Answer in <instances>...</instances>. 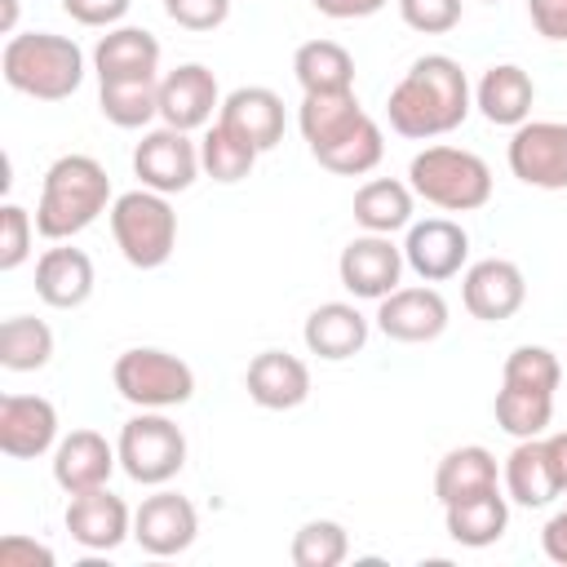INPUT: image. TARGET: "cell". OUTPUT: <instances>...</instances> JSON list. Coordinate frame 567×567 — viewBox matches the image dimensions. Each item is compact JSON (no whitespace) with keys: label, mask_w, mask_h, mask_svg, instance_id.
<instances>
[{"label":"cell","mask_w":567,"mask_h":567,"mask_svg":"<svg viewBox=\"0 0 567 567\" xmlns=\"http://www.w3.org/2000/svg\"><path fill=\"white\" fill-rule=\"evenodd\" d=\"M403 244H394L390 235H372V230H363V235H354L346 248H341V257H337V279H341V288L354 297V301H381V297H390L394 288H399V279H403Z\"/></svg>","instance_id":"10"},{"label":"cell","mask_w":567,"mask_h":567,"mask_svg":"<svg viewBox=\"0 0 567 567\" xmlns=\"http://www.w3.org/2000/svg\"><path fill=\"white\" fill-rule=\"evenodd\" d=\"M403 27L421 35H447L461 22V0H394Z\"/></svg>","instance_id":"39"},{"label":"cell","mask_w":567,"mask_h":567,"mask_svg":"<svg viewBox=\"0 0 567 567\" xmlns=\"http://www.w3.org/2000/svg\"><path fill=\"white\" fill-rule=\"evenodd\" d=\"M58 447V408L44 394L0 399V452L9 461H35Z\"/></svg>","instance_id":"16"},{"label":"cell","mask_w":567,"mask_h":567,"mask_svg":"<svg viewBox=\"0 0 567 567\" xmlns=\"http://www.w3.org/2000/svg\"><path fill=\"white\" fill-rule=\"evenodd\" d=\"M501 483H505V496L514 505H523V509H545L549 501H558V483H554V470H549L540 434L514 443V452L505 456Z\"/></svg>","instance_id":"27"},{"label":"cell","mask_w":567,"mask_h":567,"mask_svg":"<svg viewBox=\"0 0 567 567\" xmlns=\"http://www.w3.org/2000/svg\"><path fill=\"white\" fill-rule=\"evenodd\" d=\"M372 323L381 328V337L390 341H403V346H425L434 337H443L447 328V301L439 288H394L390 297L377 301V315Z\"/></svg>","instance_id":"15"},{"label":"cell","mask_w":567,"mask_h":567,"mask_svg":"<svg viewBox=\"0 0 567 567\" xmlns=\"http://www.w3.org/2000/svg\"><path fill=\"white\" fill-rule=\"evenodd\" d=\"M213 111H221V89L204 62H182L159 75V120L168 128H182V133L208 128Z\"/></svg>","instance_id":"12"},{"label":"cell","mask_w":567,"mask_h":567,"mask_svg":"<svg viewBox=\"0 0 567 567\" xmlns=\"http://www.w3.org/2000/svg\"><path fill=\"white\" fill-rule=\"evenodd\" d=\"M0 35H18V0H0Z\"/></svg>","instance_id":"47"},{"label":"cell","mask_w":567,"mask_h":567,"mask_svg":"<svg viewBox=\"0 0 567 567\" xmlns=\"http://www.w3.org/2000/svg\"><path fill=\"white\" fill-rule=\"evenodd\" d=\"M323 18H332V22H350V18H372V13H381L390 0H310Z\"/></svg>","instance_id":"45"},{"label":"cell","mask_w":567,"mask_h":567,"mask_svg":"<svg viewBox=\"0 0 567 567\" xmlns=\"http://www.w3.org/2000/svg\"><path fill=\"white\" fill-rule=\"evenodd\" d=\"M496 425L509 439H536L549 430L554 421V394H536V390H518V385H501L492 399Z\"/></svg>","instance_id":"35"},{"label":"cell","mask_w":567,"mask_h":567,"mask_svg":"<svg viewBox=\"0 0 567 567\" xmlns=\"http://www.w3.org/2000/svg\"><path fill=\"white\" fill-rule=\"evenodd\" d=\"M363 115L354 89H341V93H301V111H297V128L306 137V146H323L332 142L341 128H350L354 120Z\"/></svg>","instance_id":"32"},{"label":"cell","mask_w":567,"mask_h":567,"mask_svg":"<svg viewBox=\"0 0 567 567\" xmlns=\"http://www.w3.org/2000/svg\"><path fill=\"white\" fill-rule=\"evenodd\" d=\"M0 75L13 93L35 102H66L84 84V53L58 31H18L4 40Z\"/></svg>","instance_id":"3"},{"label":"cell","mask_w":567,"mask_h":567,"mask_svg":"<svg viewBox=\"0 0 567 567\" xmlns=\"http://www.w3.org/2000/svg\"><path fill=\"white\" fill-rule=\"evenodd\" d=\"M509 173L532 190H567V124L523 120L505 146Z\"/></svg>","instance_id":"8"},{"label":"cell","mask_w":567,"mask_h":567,"mask_svg":"<svg viewBox=\"0 0 567 567\" xmlns=\"http://www.w3.org/2000/svg\"><path fill=\"white\" fill-rule=\"evenodd\" d=\"M111 177L93 155H58L44 168L40 204H35V230L53 244L75 239L89 230L102 213H111Z\"/></svg>","instance_id":"2"},{"label":"cell","mask_w":567,"mask_h":567,"mask_svg":"<svg viewBox=\"0 0 567 567\" xmlns=\"http://www.w3.org/2000/svg\"><path fill=\"white\" fill-rule=\"evenodd\" d=\"M0 567H53V549L22 532H9L0 540Z\"/></svg>","instance_id":"42"},{"label":"cell","mask_w":567,"mask_h":567,"mask_svg":"<svg viewBox=\"0 0 567 567\" xmlns=\"http://www.w3.org/2000/svg\"><path fill=\"white\" fill-rule=\"evenodd\" d=\"M111 381L124 403L146 408V412H168L195 399V372L186 359L159 350V346H133L115 359Z\"/></svg>","instance_id":"6"},{"label":"cell","mask_w":567,"mask_h":567,"mask_svg":"<svg viewBox=\"0 0 567 567\" xmlns=\"http://www.w3.org/2000/svg\"><path fill=\"white\" fill-rule=\"evenodd\" d=\"M93 257L84 248H71L66 239L44 248L35 261V297L53 310H80L93 297Z\"/></svg>","instance_id":"20"},{"label":"cell","mask_w":567,"mask_h":567,"mask_svg":"<svg viewBox=\"0 0 567 567\" xmlns=\"http://www.w3.org/2000/svg\"><path fill=\"white\" fill-rule=\"evenodd\" d=\"M492 487H501V465L483 443H461V447L443 452V461L434 470L439 505H452V501H465V496H478Z\"/></svg>","instance_id":"26"},{"label":"cell","mask_w":567,"mask_h":567,"mask_svg":"<svg viewBox=\"0 0 567 567\" xmlns=\"http://www.w3.org/2000/svg\"><path fill=\"white\" fill-rule=\"evenodd\" d=\"M93 71L97 84L111 80H159V40L146 27H111L93 44Z\"/></svg>","instance_id":"22"},{"label":"cell","mask_w":567,"mask_h":567,"mask_svg":"<svg viewBox=\"0 0 567 567\" xmlns=\"http://www.w3.org/2000/svg\"><path fill=\"white\" fill-rule=\"evenodd\" d=\"M53 359V328L35 315H9L0 323V368L4 372H40Z\"/></svg>","instance_id":"31"},{"label":"cell","mask_w":567,"mask_h":567,"mask_svg":"<svg viewBox=\"0 0 567 567\" xmlns=\"http://www.w3.org/2000/svg\"><path fill=\"white\" fill-rule=\"evenodd\" d=\"M310 155L319 159V168H328V173H337V177H363V173H372V168L381 164L385 137H381V124L363 111L350 128H341L332 142L315 146Z\"/></svg>","instance_id":"28"},{"label":"cell","mask_w":567,"mask_h":567,"mask_svg":"<svg viewBox=\"0 0 567 567\" xmlns=\"http://www.w3.org/2000/svg\"><path fill=\"white\" fill-rule=\"evenodd\" d=\"M111 235L133 270H159L177 248V213L159 190H124L111 204Z\"/></svg>","instance_id":"5"},{"label":"cell","mask_w":567,"mask_h":567,"mask_svg":"<svg viewBox=\"0 0 567 567\" xmlns=\"http://www.w3.org/2000/svg\"><path fill=\"white\" fill-rule=\"evenodd\" d=\"M120 452L97 434V430H71L66 439H58L53 447V483L75 496V492H93L106 487V478L115 474Z\"/></svg>","instance_id":"21"},{"label":"cell","mask_w":567,"mask_h":567,"mask_svg":"<svg viewBox=\"0 0 567 567\" xmlns=\"http://www.w3.org/2000/svg\"><path fill=\"white\" fill-rule=\"evenodd\" d=\"M128 4H133V0H62V13H66L71 22H80V27H102V31H111V27H120V22L128 18Z\"/></svg>","instance_id":"41"},{"label":"cell","mask_w":567,"mask_h":567,"mask_svg":"<svg viewBox=\"0 0 567 567\" xmlns=\"http://www.w3.org/2000/svg\"><path fill=\"white\" fill-rule=\"evenodd\" d=\"M164 13L186 31H217L230 18V0H164Z\"/></svg>","instance_id":"40"},{"label":"cell","mask_w":567,"mask_h":567,"mask_svg":"<svg viewBox=\"0 0 567 567\" xmlns=\"http://www.w3.org/2000/svg\"><path fill=\"white\" fill-rule=\"evenodd\" d=\"M461 301L474 319L483 323H505L523 310L527 301V279L509 257H483L474 266H465L461 279Z\"/></svg>","instance_id":"14"},{"label":"cell","mask_w":567,"mask_h":567,"mask_svg":"<svg viewBox=\"0 0 567 567\" xmlns=\"http://www.w3.org/2000/svg\"><path fill=\"white\" fill-rule=\"evenodd\" d=\"M97 111L115 128H146L159 120V80H111L97 89Z\"/></svg>","instance_id":"33"},{"label":"cell","mask_w":567,"mask_h":567,"mask_svg":"<svg viewBox=\"0 0 567 567\" xmlns=\"http://www.w3.org/2000/svg\"><path fill=\"white\" fill-rule=\"evenodd\" d=\"M540 549H545V558H549V563L567 567V505H563V509H554V514H549V523L540 527Z\"/></svg>","instance_id":"44"},{"label":"cell","mask_w":567,"mask_h":567,"mask_svg":"<svg viewBox=\"0 0 567 567\" xmlns=\"http://www.w3.org/2000/svg\"><path fill=\"white\" fill-rule=\"evenodd\" d=\"M483 4H501V0H483Z\"/></svg>","instance_id":"48"},{"label":"cell","mask_w":567,"mask_h":567,"mask_svg":"<svg viewBox=\"0 0 567 567\" xmlns=\"http://www.w3.org/2000/svg\"><path fill=\"white\" fill-rule=\"evenodd\" d=\"M133 173L146 190H159V195H182L195 186V177L204 173L199 164V142H190V133L182 128H151L142 133V142L133 146Z\"/></svg>","instance_id":"9"},{"label":"cell","mask_w":567,"mask_h":567,"mask_svg":"<svg viewBox=\"0 0 567 567\" xmlns=\"http://www.w3.org/2000/svg\"><path fill=\"white\" fill-rule=\"evenodd\" d=\"M292 75L301 93H341L354 89V58L337 40H306L292 53Z\"/></svg>","instance_id":"30"},{"label":"cell","mask_w":567,"mask_h":567,"mask_svg":"<svg viewBox=\"0 0 567 567\" xmlns=\"http://www.w3.org/2000/svg\"><path fill=\"white\" fill-rule=\"evenodd\" d=\"M527 18L536 35H545L549 44H567V0H527Z\"/></svg>","instance_id":"43"},{"label":"cell","mask_w":567,"mask_h":567,"mask_svg":"<svg viewBox=\"0 0 567 567\" xmlns=\"http://www.w3.org/2000/svg\"><path fill=\"white\" fill-rule=\"evenodd\" d=\"M443 523H447V536L465 549H487L505 536L509 527V496L501 487L492 492H478V496H465V501H452L443 505Z\"/></svg>","instance_id":"25"},{"label":"cell","mask_w":567,"mask_h":567,"mask_svg":"<svg viewBox=\"0 0 567 567\" xmlns=\"http://www.w3.org/2000/svg\"><path fill=\"white\" fill-rule=\"evenodd\" d=\"M217 120L230 133H239L248 146H257L261 155L284 142V124H288L284 120V97L275 89H266V84H244V89L226 93Z\"/></svg>","instance_id":"19"},{"label":"cell","mask_w":567,"mask_h":567,"mask_svg":"<svg viewBox=\"0 0 567 567\" xmlns=\"http://www.w3.org/2000/svg\"><path fill=\"white\" fill-rule=\"evenodd\" d=\"M40 230H35V217L22 208V204H13V199H4L0 204V270L9 275V270H18L27 257H31V239H35Z\"/></svg>","instance_id":"38"},{"label":"cell","mask_w":567,"mask_h":567,"mask_svg":"<svg viewBox=\"0 0 567 567\" xmlns=\"http://www.w3.org/2000/svg\"><path fill=\"white\" fill-rule=\"evenodd\" d=\"M540 439H545V456H549L558 496H567V430H554V434H540Z\"/></svg>","instance_id":"46"},{"label":"cell","mask_w":567,"mask_h":567,"mask_svg":"<svg viewBox=\"0 0 567 567\" xmlns=\"http://www.w3.org/2000/svg\"><path fill=\"white\" fill-rule=\"evenodd\" d=\"M199 536V514L182 492H151L142 496V505L133 509V540L151 554V558H173L186 554Z\"/></svg>","instance_id":"11"},{"label":"cell","mask_w":567,"mask_h":567,"mask_svg":"<svg viewBox=\"0 0 567 567\" xmlns=\"http://www.w3.org/2000/svg\"><path fill=\"white\" fill-rule=\"evenodd\" d=\"M244 390L266 412H292L310 399V368L288 350H261L244 372Z\"/></svg>","instance_id":"18"},{"label":"cell","mask_w":567,"mask_h":567,"mask_svg":"<svg viewBox=\"0 0 567 567\" xmlns=\"http://www.w3.org/2000/svg\"><path fill=\"white\" fill-rule=\"evenodd\" d=\"M532 102H536V84L518 62H496L474 84V106L496 128H518L523 120H532Z\"/></svg>","instance_id":"24"},{"label":"cell","mask_w":567,"mask_h":567,"mask_svg":"<svg viewBox=\"0 0 567 567\" xmlns=\"http://www.w3.org/2000/svg\"><path fill=\"white\" fill-rule=\"evenodd\" d=\"M350 554V536L337 518H310L292 532V545H288V558L292 567H337L346 563Z\"/></svg>","instance_id":"36"},{"label":"cell","mask_w":567,"mask_h":567,"mask_svg":"<svg viewBox=\"0 0 567 567\" xmlns=\"http://www.w3.org/2000/svg\"><path fill=\"white\" fill-rule=\"evenodd\" d=\"M558 381H563V363L549 346H514L501 368V385H518L536 394H554Z\"/></svg>","instance_id":"37"},{"label":"cell","mask_w":567,"mask_h":567,"mask_svg":"<svg viewBox=\"0 0 567 567\" xmlns=\"http://www.w3.org/2000/svg\"><path fill=\"white\" fill-rule=\"evenodd\" d=\"M465 257H470V235H465L461 221H452V217H425V221H412L408 226L403 261H408V270L421 284H443V279L461 275Z\"/></svg>","instance_id":"13"},{"label":"cell","mask_w":567,"mask_h":567,"mask_svg":"<svg viewBox=\"0 0 567 567\" xmlns=\"http://www.w3.org/2000/svg\"><path fill=\"white\" fill-rule=\"evenodd\" d=\"M368 332H372V323L359 315L354 301H323L306 315L301 341H306L310 354H319L328 363H341V359H354L368 346Z\"/></svg>","instance_id":"23"},{"label":"cell","mask_w":567,"mask_h":567,"mask_svg":"<svg viewBox=\"0 0 567 567\" xmlns=\"http://www.w3.org/2000/svg\"><path fill=\"white\" fill-rule=\"evenodd\" d=\"M66 532L75 545H84L93 554H111L133 536V509L111 487L75 492L66 505Z\"/></svg>","instance_id":"17"},{"label":"cell","mask_w":567,"mask_h":567,"mask_svg":"<svg viewBox=\"0 0 567 567\" xmlns=\"http://www.w3.org/2000/svg\"><path fill=\"white\" fill-rule=\"evenodd\" d=\"M470 106H474V89H470L465 66L447 53H425L390 89L385 115H390V128L399 137L430 142V137L461 128Z\"/></svg>","instance_id":"1"},{"label":"cell","mask_w":567,"mask_h":567,"mask_svg":"<svg viewBox=\"0 0 567 567\" xmlns=\"http://www.w3.org/2000/svg\"><path fill=\"white\" fill-rule=\"evenodd\" d=\"M257 146H248L239 133H230L221 120L217 124H208V133L199 137V164H204V173L213 177V182H221V186H235V182H244L248 173H252V164H257Z\"/></svg>","instance_id":"34"},{"label":"cell","mask_w":567,"mask_h":567,"mask_svg":"<svg viewBox=\"0 0 567 567\" xmlns=\"http://www.w3.org/2000/svg\"><path fill=\"white\" fill-rule=\"evenodd\" d=\"M115 452H120V470L142 483V487H164L182 474L186 465V434L177 421H168L164 412H137L120 425V439H115Z\"/></svg>","instance_id":"7"},{"label":"cell","mask_w":567,"mask_h":567,"mask_svg":"<svg viewBox=\"0 0 567 567\" xmlns=\"http://www.w3.org/2000/svg\"><path fill=\"white\" fill-rule=\"evenodd\" d=\"M408 186L416 199L443 208V213H478L492 199V168L483 155L461 146H425L408 164Z\"/></svg>","instance_id":"4"},{"label":"cell","mask_w":567,"mask_h":567,"mask_svg":"<svg viewBox=\"0 0 567 567\" xmlns=\"http://www.w3.org/2000/svg\"><path fill=\"white\" fill-rule=\"evenodd\" d=\"M412 213H416V190L399 177H372L354 190V221L372 235L408 230Z\"/></svg>","instance_id":"29"}]
</instances>
